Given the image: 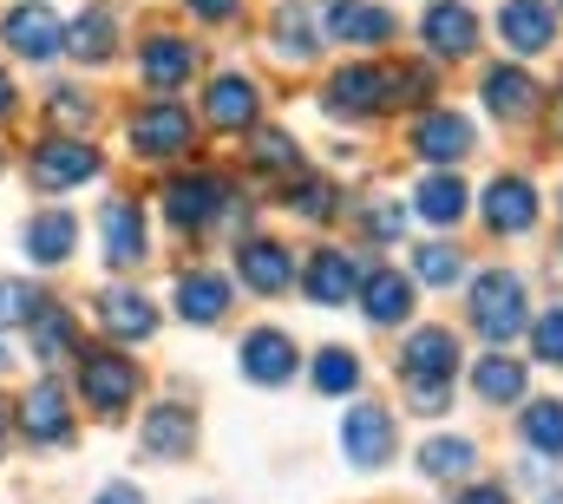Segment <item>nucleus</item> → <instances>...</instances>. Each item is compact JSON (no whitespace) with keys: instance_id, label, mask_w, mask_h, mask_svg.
Listing matches in <instances>:
<instances>
[{"instance_id":"nucleus-1","label":"nucleus","mask_w":563,"mask_h":504,"mask_svg":"<svg viewBox=\"0 0 563 504\" xmlns=\"http://www.w3.org/2000/svg\"><path fill=\"white\" fill-rule=\"evenodd\" d=\"M472 328L492 341V348H511L525 328H531V295H525V275L518 269H485L472 282Z\"/></svg>"},{"instance_id":"nucleus-2","label":"nucleus","mask_w":563,"mask_h":504,"mask_svg":"<svg viewBox=\"0 0 563 504\" xmlns=\"http://www.w3.org/2000/svg\"><path fill=\"white\" fill-rule=\"evenodd\" d=\"M139 380H144L139 361H125L119 348H79L73 354V386L99 419H125L132 399H139Z\"/></svg>"},{"instance_id":"nucleus-3","label":"nucleus","mask_w":563,"mask_h":504,"mask_svg":"<svg viewBox=\"0 0 563 504\" xmlns=\"http://www.w3.org/2000/svg\"><path fill=\"white\" fill-rule=\"evenodd\" d=\"M106 171V157L86 144V138H40L33 151H26V177H33V190H79V184H92Z\"/></svg>"},{"instance_id":"nucleus-4","label":"nucleus","mask_w":563,"mask_h":504,"mask_svg":"<svg viewBox=\"0 0 563 504\" xmlns=\"http://www.w3.org/2000/svg\"><path fill=\"white\" fill-rule=\"evenodd\" d=\"M132 151H139L144 164H177V157H190V144H197V119H190V106H177V99H157V106H144L139 119H132Z\"/></svg>"},{"instance_id":"nucleus-5","label":"nucleus","mask_w":563,"mask_h":504,"mask_svg":"<svg viewBox=\"0 0 563 504\" xmlns=\"http://www.w3.org/2000/svg\"><path fill=\"white\" fill-rule=\"evenodd\" d=\"M223 210H236V190H230L217 171H190V177H170V184H164V217H170V230H210Z\"/></svg>"},{"instance_id":"nucleus-6","label":"nucleus","mask_w":563,"mask_h":504,"mask_svg":"<svg viewBox=\"0 0 563 504\" xmlns=\"http://www.w3.org/2000/svg\"><path fill=\"white\" fill-rule=\"evenodd\" d=\"M0 40H7V53H13V59L46 66V59H59V53H66V20H59L46 0H20V7L0 20Z\"/></svg>"},{"instance_id":"nucleus-7","label":"nucleus","mask_w":563,"mask_h":504,"mask_svg":"<svg viewBox=\"0 0 563 504\" xmlns=\"http://www.w3.org/2000/svg\"><path fill=\"white\" fill-rule=\"evenodd\" d=\"M321 106L334 119H380V112H394V73L387 66H341L328 79Z\"/></svg>"},{"instance_id":"nucleus-8","label":"nucleus","mask_w":563,"mask_h":504,"mask_svg":"<svg viewBox=\"0 0 563 504\" xmlns=\"http://www.w3.org/2000/svg\"><path fill=\"white\" fill-rule=\"evenodd\" d=\"M321 33H328L334 46L361 53V46H387V40H400V20H394L380 0H328V7H321Z\"/></svg>"},{"instance_id":"nucleus-9","label":"nucleus","mask_w":563,"mask_h":504,"mask_svg":"<svg viewBox=\"0 0 563 504\" xmlns=\"http://www.w3.org/2000/svg\"><path fill=\"white\" fill-rule=\"evenodd\" d=\"M472 144H478V131H472L465 112H452V106H432L420 125H413V157H426L432 171H459L472 157Z\"/></svg>"},{"instance_id":"nucleus-10","label":"nucleus","mask_w":563,"mask_h":504,"mask_svg":"<svg viewBox=\"0 0 563 504\" xmlns=\"http://www.w3.org/2000/svg\"><path fill=\"white\" fill-rule=\"evenodd\" d=\"M538 184L531 177H518V171H505V177H492L485 184V230L492 237H531L538 230Z\"/></svg>"},{"instance_id":"nucleus-11","label":"nucleus","mask_w":563,"mask_h":504,"mask_svg":"<svg viewBox=\"0 0 563 504\" xmlns=\"http://www.w3.org/2000/svg\"><path fill=\"white\" fill-rule=\"evenodd\" d=\"M394 446H400V432H394V413L387 406H354L341 419V452H347L354 472H380L394 459Z\"/></svg>"},{"instance_id":"nucleus-12","label":"nucleus","mask_w":563,"mask_h":504,"mask_svg":"<svg viewBox=\"0 0 563 504\" xmlns=\"http://www.w3.org/2000/svg\"><path fill=\"white\" fill-rule=\"evenodd\" d=\"M459 374V335L452 328H413L400 348V380L407 386H452Z\"/></svg>"},{"instance_id":"nucleus-13","label":"nucleus","mask_w":563,"mask_h":504,"mask_svg":"<svg viewBox=\"0 0 563 504\" xmlns=\"http://www.w3.org/2000/svg\"><path fill=\"white\" fill-rule=\"evenodd\" d=\"M236 368H243V380H256V386H288L295 368H301V348L282 328H250L243 348H236Z\"/></svg>"},{"instance_id":"nucleus-14","label":"nucleus","mask_w":563,"mask_h":504,"mask_svg":"<svg viewBox=\"0 0 563 504\" xmlns=\"http://www.w3.org/2000/svg\"><path fill=\"white\" fill-rule=\"evenodd\" d=\"M498 40H505V53H518V59L551 53V40H558V7H551V0H498Z\"/></svg>"},{"instance_id":"nucleus-15","label":"nucleus","mask_w":563,"mask_h":504,"mask_svg":"<svg viewBox=\"0 0 563 504\" xmlns=\"http://www.w3.org/2000/svg\"><path fill=\"white\" fill-rule=\"evenodd\" d=\"M420 40L432 59H472L478 53V13L465 0H432L420 20Z\"/></svg>"},{"instance_id":"nucleus-16","label":"nucleus","mask_w":563,"mask_h":504,"mask_svg":"<svg viewBox=\"0 0 563 504\" xmlns=\"http://www.w3.org/2000/svg\"><path fill=\"white\" fill-rule=\"evenodd\" d=\"M170 308H177V321H190V328H217V321L230 315V275H217V269H184L177 288H170Z\"/></svg>"},{"instance_id":"nucleus-17","label":"nucleus","mask_w":563,"mask_h":504,"mask_svg":"<svg viewBox=\"0 0 563 504\" xmlns=\"http://www.w3.org/2000/svg\"><path fill=\"white\" fill-rule=\"evenodd\" d=\"M354 295H361V315H367L374 328H400V321L413 315V275H400L394 262H374Z\"/></svg>"},{"instance_id":"nucleus-18","label":"nucleus","mask_w":563,"mask_h":504,"mask_svg":"<svg viewBox=\"0 0 563 504\" xmlns=\"http://www.w3.org/2000/svg\"><path fill=\"white\" fill-rule=\"evenodd\" d=\"M20 426H26L33 446H66L73 439V399H66V386L59 380H33L26 399H20Z\"/></svg>"},{"instance_id":"nucleus-19","label":"nucleus","mask_w":563,"mask_h":504,"mask_svg":"<svg viewBox=\"0 0 563 504\" xmlns=\"http://www.w3.org/2000/svg\"><path fill=\"white\" fill-rule=\"evenodd\" d=\"M99 243H106V262L112 269H139L144 255H151V230H144V210L132 197H112L99 210Z\"/></svg>"},{"instance_id":"nucleus-20","label":"nucleus","mask_w":563,"mask_h":504,"mask_svg":"<svg viewBox=\"0 0 563 504\" xmlns=\"http://www.w3.org/2000/svg\"><path fill=\"white\" fill-rule=\"evenodd\" d=\"M361 275H367V269H361L347 250H314L308 262H301V295L321 302V308H341V302L361 288Z\"/></svg>"},{"instance_id":"nucleus-21","label":"nucleus","mask_w":563,"mask_h":504,"mask_svg":"<svg viewBox=\"0 0 563 504\" xmlns=\"http://www.w3.org/2000/svg\"><path fill=\"white\" fill-rule=\"evenodd\" d=\"M236 275H243L250 295H288L295 288V255L282 250L276 237H250L236 250Z\"/></svg>"},{"instance_id":"nucleus-22","label":"nucleus","mask_w":563,"mask_h":504,"mask_svg":"<svg viewBox=\"0 0 563 504\" xmlns=\"http://www.w3.org/2000/svg\"><path fill=\"white\" fill-rule=\"evenodd\" d=\"M73 243H79V217H73V210H33L26 230H20V250L33 255V269L73 262Z\"/></svg>"},{"instance_id":"nucleus-23","label":"nucleus","mask_w":563,"mask_h":504,"mask_svg":"<svg viewBox=\"0 0 563 504\" xmlns=\"http://www.w3.org/2000/svg\"><path fill=\"white\" fill-rule=\"evenodd\" d=\"M478 92H485V106H492V119H505V125H525L531 112H538V79L525 73V66H492L485 79H478Z\"/></svg>"},{"instance_id":"nucleus-24","label":"nucleus","mask_w":563,"mask_h":504,"mask_svg":"<svg viewBox=\"0 0 563 504\" xmlns=\"http://www.w3.org/2000/svg\"><path fill=\"white\" fill-rule=\"evenodd\" d=\"M197 73V46L190 40H177V33H151L139 46V79L144 86H157V92H170V86H184Z\"/></svg>"},{"instance_id":"nucleus-25","label":"nucleus","mask_w":563,"mask_h":504,"mask_svg":"<svg viewBox=\"0 0 563 504\" xmlns=\"http://www.w3.org/2000/svg\"><path fill=\"white\" fill-rule=\"evenodd\" d=\"M203 119L217 131H256V79L243 73H217L203 92Z\"/></svg>"},{"instance_id":"nucleus-26","label":"nucleus","mask_w":563,"mask_h":504,"mask_svg":"<svg viewBox=\"0 0 563 504\" xmlns=\"http://www.w3.org/2000/svg\"><path fill=\"white\" fill-rule=\"evenodd\" d=\"M197 446V419L184 406H151L139 426V452L144 459H190Z\"/></svg>"},{"instance_id":"nucleus-27","label":"nucleus","mask_w":563,"mask_h":504,"mask_svg":"<svg viewBox=\"0 0 563 504\" xmlns=\"http://www.w3.org/2000/svg\"><path fill=\"white\" fill-rule=\"evenodd\" d=\"M66 53H73L79 66H106V59L119 53V13H112L106 0H92V7L66 26Z\"/></svg>"},{"instance_id":"nucleus-28","label":"nucleus","mask_w":563,"mask_h":504,"mask_svg":"<svg viewBox=\"0 0 563 504\" xmlns=\"http://www.w3.org/2000/svg\"><path fill=\"white\" fill-rule=\"evenodd\" d=\"M99 328L112 341H151L157 335V308L144 302L139 288H106L99 295Z\"/></svg>"},{"instance_id":"nucleus-29","label":"nucleus","mask_w":563,"mask_h":504,"mask_svg":"<svg viewBox=\"0 0 563 504\" xmlns=\"http://www.w3.org/2000/svg\"><path fill=\"white\" fill-rule=\"evenodd\" d=\"M413 210H420L432 230H452V223L472 210V197H465L459 171H426L420 184H413Z\"/></svg>"},{"instance_id":"nucleus-30","label":"nucleus","mask_w":563,"mask_h":504,"mask_svg":"<svg viewBox=\"0 0 563 504\" xmlns=\"http://www.w3.org/2000/svg\"><path fill=\"white\" fill-rule=\"evenodd\" d=\"M472 386H478V399H485V406H518V399H525V386H531V368H525V361H511V354L498 348V354H485V361L472 368Z\"/></svg>"},{"instance_id":"nucleus-31","label":"nucleus","mask_w":563,"mask_h":504,"mask_svg":"<svg viewBox=\"0 0 563 504\" xmlns=\"http://www.w3.org/2000/svg\"><path fill=\"white\" fill-rule=\"evenodd\" d=\"M269 40H276V53L288 59V66H314V59H321V33H314V20H308L301 0H288V7L276 13Z\"/></svg>"},{"instance_id":"nucleus-32","label":"nucleus","mask_w":563,"mask_h":504,"mask_svg":"<svg viewBox=\"0 0 563 504\" xmlns=\"http://www.w3.org/2000/svg\"><path fill=\"white\" fill-rule=\"evenodd\" d=\"M420 472L426 479H465V472H478V446L459 432H439L420 446Z\"/></svg>"},{"instance_id":"nucleus-33","label":"nucleus","mask_w":563,"mask_h":504,"mask_svg":"<svg viewBox=\"0 0 563 504\" xmlns=\"http://www.w3.org/2000/svg\"><path fill=\"white\" fill-rule=\"evenodd\" d=\"M518 432H525V446H531V452L563 459V399H531V406H525V419H518Z\"/></svg>"},{"instance_id":"nucleus-34","label":"nucleus","mask_w":563,"mask_h":504,"mask_svg":"<svg viewBox=\"0 0 563 504\" xmlns=\"http://www.w3.org/2000/svg\"><path fill=\"white\" fill-rule=\"evenodd\" d=\"M288 210L295 217H308V223H328V217H341V190L328 184V177H288Z\"/></svg>"},{"instance_id":"nucleus-35","label":"nucleus","mask_w":563,"mask_h":504,"mask_svg":"<svg viewBox=\"0 0 563 504\" xmlns=\"http://www.w3.org/2000/svg\"><path fill=\"white\" fill-rule=\"evenodd\" d=\"M26 328H33V361H59V354L73 348V315H66L59 302H40V315H33Z\"/></svg>"},{"instance_id":"nucleus-36","label":"nucleus","mask_w":563,"mask_h":504,"mask_svg":"<svg viewBox=\"0 0 563 504\" xmlns=\"http://www.w3.org/2000/svg\"><path fill=\"white\" fill-rule=\"evenodd\" d=\"M354 386H361V354H347V348L314 354V393L341 399V393H354Z\"/></svg>"},{"instance_id":"nucleus-37","label":"nucleus","mask_w":563,"mask_h":504,"mask_svg":"<svg viewBox=\"0 0 563 504\" xmlns=\"http://www.w3.org/2000/svg\"><path fill=\"white\" fill-rule=\"evenodd\" d=\"M413 282H426V288H452V282H465V255L452 250V243H426V250L413 255Z\"/></svg>"},{"instance_id":"nucleus-38","label":"nucleus","mask_w":563,"mask_h":504,"mask_svg":"<svg viewBox=\"0 0 563 504\" xmlns=\"http://www.w3.org/2000/svg\"><path fill=\"white\" fill-rule=\"evenodd\" d=\"M250 164H256V171H288V177H295V171H301V144H295V138H288V131H256V138H250Z\"/></svg>"},{"instance_id":"nucleus-39","label":"nucleus","mask_w":563,"mask_h":504,"mask_svg":"<svg viewBox=\"0 0 563 504\" xmlns=\"http://www.w3.org/2000/svg\"><path fill=\"white\" fill-rule=\"evenodd\" d=\"M33 315H40V288H33V282H20V275H0V328L33 321Z\"/></svg>"},{"instance_id":"nucleus-40","label":"nucleus","mask_w":563,"mask_h":504,"mask_svg":"<svg viewBox=\"0 0 563 504\" xmlns=\"http://www.w3.org/2000/svg\"><path fill=\"white\" fill-rule=\"evenodd\" d=\"M531 354H538L544 368H563V308L531 315Z\"/></svg>"},{"instance_id":"nucleus-41","label":"nucleus","mask_w":563,"mask_h":504,"mask_svg":"<svg viewBox=\"0 0 563 504\" xmlns=\"http://www.w3.org/2000/svg\"><path fill=\"white\" fill-rule=\"evenodd\" d=\"M361 230H367L374 243H394V237L407 230V210H400V204H374V210L361 217Z\"/></svg>"},{"instance_id":"nucleus-42","label":"nucleus","mask_w":563,"mask_h":504,"mask_svg":"<svg viewBox=\"0 0 563 504\" xmlns=\"http://www.w3.org/2000/svg\"><path fill=\"white\" fill-rule=\"evenodd\" d=\"M53 119L59 125H92V99L86 92H53Z\"/></svg>"},{"instance_id":"nucleus-43","label":"nucleus","mask_w":563,"mask_h":504,"mask_svg":"<svg viewBox=\"0 0 563 504\" xmlns=\"http://www.w3.org/2000/svg\"><path fill=\"white\" fill-rule=\"evenodd\" d=\"M407 399H413L420 413H445V406H452V386H407Z\"/></svg>"},{"instance_id":"nucleus-44","label":"nucleus","mask_w":563,"mask_h":504,"mask_svg":"<svg viewBox=\"0 0 563 504\" xmlns=\"http://www.w3.org/2000/svg\"><path fill=\"white\" fill-rule=\"evenodd\" d=\"M92 504H151V498H144L139 485H132V479H112V485H106V492H99Z\"/></svg>"},{"instance_id":"nucleus-45","label":"nucleus","mask_w":563,"mask_h":504,"mask_svg":"<svg viewBox=\"0 0 563 504\" xmlns=\"http://www.w3.org/2000/svg\"><path fill=\"white\" fill-rule=\"evenodd\" d=\"M184 7H190L197 20H210V26H217V20H230V13H236L243 0H184Z\"/></svg>"},{"instance_id":"nucleus-46","label":"nucleus","mask_w":563,"mask_h":504,"mask_svg":"<svg viewBox=\"0 0 563 504\" xmlns=\"http://www.w3.org/2000/svg\"><path fill=\"white\" fill-rule=\"evenodd\" d=\"M459 504H511V492H505V485H465Z\"/></svg>"},{"instance_id":"nucleus-47","label":"nucleus","mask_w":563,"mask_h":504,"mask_svg":"<svg viewBox=\"0 0 563 504\" xmlns=\"http://www.w3.org/2000/svg\"><path fill=\"white\" fill-rule=\"evenodd\" d=\"M13 106H20V92H13V79H7V66H0V119H7Z\"/></svg>"},{"instance_id":"nucleus-48","label":"nucleus","mask_w":563,"mask_h":504,"mask_svg":"<svg viewBox=\"0 0 563 504\" xmlns=\"http://www.w3.org/2000/svg\"><path fill=\"white\" fill-rule=\"evenodd\" d=\"M0 374H13V341L0 335Z\"/></svg>"},{"instance_id":"nucleus-49","label":"nucleus","mask_w":563,"mask_h":504,"mask_svg":"<svg viewBox=\"0 0 563 504\" xmlns=\"http://www.w3.org/2000/svg\"><path fill=\"white\" fill-rule=\"evenodd\" d=\"M0 439H7V413H0Z\"/></svg>"},{"instance_id":"nucleus-50","label":"nucleus","mask_w":563,"mask_h":504,"mask_svg":"<svg viewBox=\"0 0 563 504\" xmlns=\"http://www.w3.org/2000/svg\"><path fill=\"white\" fill-rule=\"evenodd\" d=\"M0 171H7V164H0Z\"/></svg>"}]
</instances>
